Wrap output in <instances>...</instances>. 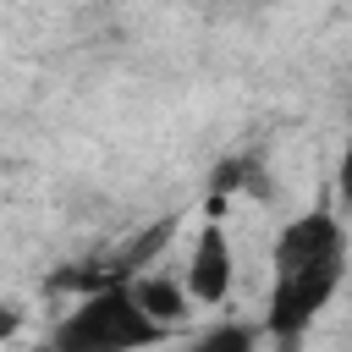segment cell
<instances>
[{
    "instance_id": "obj_4",
    "label": "cell",
    "mask_w": 352,
    "mask_h": 352,
    "mask_svg": "<svg viewBox=\"0 0 352 352\" xmlns=\"http://www.w3.org/2000/svg\"><path fill=\"white\" fill-rule=\"evenodd\" d=\"M264 346H270V336L258 319H209L204 330L187 336L182 352H264Z\"/></svg>"
},
{
    "instance_id": "obj_5",
    "label": "cell",
    "mask_w": 352,
    "mask_h": 352,
    "mask_svg": "<svg viewBox=\"0 0 352 352\" xmlns=\"http://www.w3.org/2000/svg\"><path fill=\"white\" fill-rule=\"evenodd\" d=\"M330 187H336V209H341V214H352V126H346V138H341V148H336Z\"/></svg>"
},
{
    "instance_id": "obj_1",
    "label": "cell",
    "mask_w": 352,
    "mask_h": 352,
    "mask_svg": "<svg viewBox=\"0 0 352 352\" xmlns=\"http://www.w3.org/2000/svg\"><path fill=\"white\" fill-rule=\"evenodd\" d=\"M352 270V236L336 204H314L302 214H292L275 242H270V292H264V336L270 346L292 352L319 319L324 308L341 297Z\"/></svg>"
},
{
    "instance_id": "obj_3",
    "label": "cell",
    "mask_w": 352,
    "mask_h": 352,
    "mask_svg": "<svg viewBox=\"0 0 352 352\" xmlns=\"http://www.w3.org/2000/svg\"><path fill=\"white\" fill-rule=\"evenodd\" d=\"M182 280H187V292H192L198 308H226L231 302V292H236V242H231V231H226L220 214L198 220L192 248L182 258Z\"/></svg>"
},
{
    "instance_id": "obj_2",
    "label": "cell",
    "mask_w": 352,
    "mask_h": 352,
    "mask_svg": "<svg viewBox=\"0 0 352 352\" xmlns=\"http://www.w3.org/2000/svg\"><path fill=\"white\" fill-rule=\"evenodd\" d=\"M176 341L132 292V280H110L94 292H77L72 308L50 324L44 352H154Z\"/></svg>"
}]
</instances>
